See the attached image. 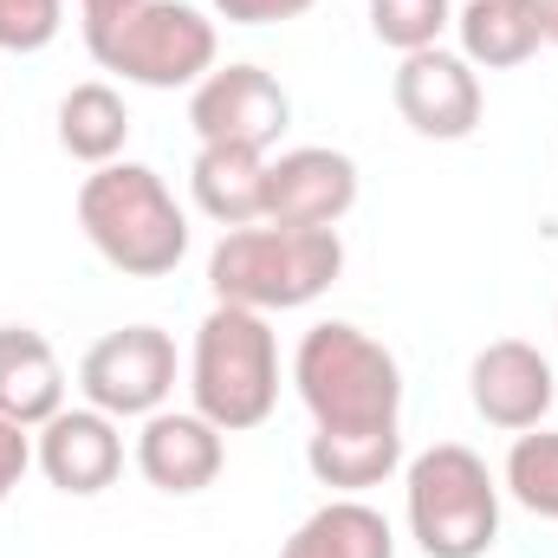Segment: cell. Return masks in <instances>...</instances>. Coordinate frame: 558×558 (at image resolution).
<instances>
[{"instance_id":"obj_1","label":"cell","mask_w":558,"mask_h":558,"mask_svg":"<svg viewBox=\"0 0 558 558\" xmlns=\"http://www.w3.org/2000/svg\"><path fill=\"white\" fill-rule=\"evenodd\" d=\"M292 390L312 435H397L403 428V364L384 338L351 318H318L292 351Z\"/></svg>"},{"instance_id":"obj_2","label":"cell","mask_w":558,"mask_h":558,"mask_svg":"<svg viewBox=\"0 0 558 558\" xmlns=\"http://www.w3.org/2000/svg\"><path fill=\"white\" fill-rule=\"evenodd\" d=\"M78 234L92 254L124 279H162L182 267L189 254V208L149 162H105L78 182Z\"/></svg>"},{"instance_id":"obj_3","label":"cell","mask_w":558,"mask_h":558,"mask_svg":"<svg viewBox=\"0 0 558 558\" xmlns=\"http://www.w3.org/2000/svg\"><path fill=\"white\" fill-rule=\"evenodd\" d=\"M344 274V234L338 228H228L208 254V292L215 305H247V312H299L325 299Z\"/></svg>"},{"instance_id":"obj_4","label":"cell","mask_w":558,"mask_h":558,"mask_svg":"<svg viewBox=\"0 0 558 558\" xmlns=\"http://www.w3.org/2000/svg\"><path fill=\"white\" fill-rule=\"evenodd\" d=\"M500 474L468 441H435L403 461V520L422 558H487L500 546Z\"/></svg>"},{"instance_id":"obj_5","label":"cell","mask_w":558,"mask_h":558,"mask_svg":"<svg viewBox=\"0 0 558 558\" xmlns=\"http://www.w3.org/2000/svg\"><path fill=\"white\" fill-rule=\"evenodd\" d=\"M189 410H202L221 435H247L279 410V338L267 312L208 305L189 351Z\"/></svg>"},{"instance_id":"obj_6","label":"cell","mask_w":558,"mask_h":558,"mask_svg":"<svg viewBox=\"0 0 558 558\" xmlns=\"http://www.w3.org/2000/svg\"><path fill=\"white\" fill-rule=\"evenodd\" d=\"M85 52L98 72L143 85V92H195L221 59L215 13L195 0H143L124 20L85 26Z\"/></svg>"},{"instance_id":"obj_7","label":"cell","mask_w":558,"mask_h":558,"mask_svg":"<svg viewBox=\"0 0 558 558\" xmlns=\"http://www.w3.org/2000/svg\"><path fill=\"white\" fill-rule=\"evenodd\" d=\"M78 397L118 422H143L156 410H169V397H175V338L162 325L105 331L78 357Z\"/></svg>"},{"instance_id":"obj_8","label":"cell","mask_w":558,"mask_h":558,"mask_svg":"<svg viewBox=\"0 0 558 558\" xmlns=\"http://www.w3.org/2000/svg\"><path fill=\"white\" fill-rule=\"evenodd\" d=\"M286 124H292V92L279 85L267 65H247V59L241 65H215L189 92V131H195V143L274 156Z\"/></svg>"},{"instance_id":"obj_9","label":"cell","mask_w":558,"mask_h":558,"mask_svg":"<svg viewBox=\"0 0 558 558\" xmlns=\"http://www.w3.org/2000/svg\"><path fill=\"white\" fill-rule=\"evenodd\" d=\"M390 105L397 118L428 143H461L481 131L487 118V92H481V72L448 52V46H428V52H410L397 59V78H390Z\"/></svg>"},{"instance_id":"obj_10","label":"cell","mask_w":558,"mask_h":558,"mask_svg":"<svg viewBox=\"0 0 558 558\" xmlns=\"http://www.w3.org/2000/svg\"><path fill=\"white\" fill-rule=\"evenodd\" d=\"M468 403H474V416L487 422V428H500V435L539 428L558 403L553 357H546L539 344H526V338H494V344H481L474 364H468Z\"/></svg>"},{"instance_id":"obj_11","label":"cell","mask_w":558,"mask_h":558,"mask_svg":"<svg viewBox=\"0 0 558 558\" xmlns=\"http://www.w3.org/2000/svg\"><path fill=\"white\" fill-rule=\"evenodd\" d=\"M357 162L331 143H299L267 156V221L279 228H338L357 208Z\"/></svg>"},{"instance_id":"obj_12","label":"cell","mask_w":558,"mask_h":558,"mask_svg":"<svg viewBox=\"0 0 558 558\" xmlns=\"http://www.w3.org/2000/svg\"><path fill=\"white\" fill-rule=\"evenodd\" d=\"M33 468L46 474V487H59L72 500L105 494L124 474V422L92 410V403L59 410L52 422L33 428Z\"/></svg>"},{"instance_id":"obj_13","label":"cell","mask_w":558,"mask_h":558,"mask_svg":"<svg viewBox=\"0 0 558 558\" xmlns=\"http://www.w3.org/2000/svg\"><path fill=\"white\" fill-rule=\"evenodd\" d=\"M131 461H137V474L156 494L189 500V494H202V487L221 481V468H228V435L202 416V410H156V416H143Z\"/></svg>"},{"instance_id":"obj_14","label":"cell","mask_w":558,"mask_h":558,"mask_svg":"<svg viewBox=\"0 0 558 558\" xmlns=\"http://www.w3.org/2000/svg\"><path fill=\"white\" fill-rule=\"evenodd\" d=\"M454 39L474 72H513L539 59L546 46V7L539 0H461L454 7Z\"/></svg>"},{"instance_id":"obj_15","label":"cell","mask_w":558,"mask_h":558,"mask_svg":"<svg viewBox=\"0 0 558 558\" xmlns=\"http://www.w3.org/2000/svg\"><path fill=\"white\" fill-rule=\"evenodd\" d=\"M65 410V364L33 325H0V416L39 428Z\"/></svg>"},{"instance_id":"obj_16","label":"cell","mask_w":558,"mask_h":558,"mask_svg":"<svg viewBox=\"0 0 558 558\" xmlns=\"http://www.w3.org/2000/svg\"><path fill=\"white\" fill-rule=\"evenodd\" d=\"M189 195L221 234L228 228H254V221H267V156L202 143L195 162H189Z\"/></svg>"},{"instance_id":"obj_17","label":"cell","mask_w":558,"mask_h":558,"mask_svg":"<svg viewBox=\"0 0 558 558\" xmlns=\"http://www.w3.org/2000/svg\"><path fill=\"white\" fill-rule=\"evenodd\" d=\"M279 558H397V533L364 494H331L318 513L292 526Z\"/></svg>"},{"instance_id":"obj_18","label":"cell","mask_w":558,"mask_h":558,"mask_svg":"<svg viewBox=\"0 0 558 558\" xmlns=\"http://www.w3.org/2000/svg\"><path fill=\"white\" fill-rule=\"evenodd\" d=\"M124 143H131V105H124L118 85L85 78V85H72V92L59 98V149H65L72 162L105 169V162L124 156Z\"/></svg>"},{"instance_id":"obj_19","label":"cell","mask_w":558,"mask_h":558,"mask_svg":"<svg viewBox=\"0 0 558 558\" xmlns=\"http://www.w3.org/2000/svg\"><path fill=\"white\" fill-rule=\"evenodd\" d=\"M305 468L331 494H371L390 474H403V428L397 435H312Z\"/></svg>"},{"instance_id":"obj_20","label":"cell","mask_w":558,"mask_h":558,"mask_svg":"<svg viewBox=\"0 0 558 558\" xmlns=\"http://www.w3.org/2000/svg\"><path fill=\"white\" fill-rule=\"evenodd\" d=\"M500 494L520 500L533 520H553L558 526V428H526L513 435L507 448V468H500Z\"/></svg>"},{"instance_id":"obj_21","label":"cell","mask_w":558,"mask_h":558,"mask_svg":"<svg viewBox=\"0 0 558 558\" xmlns=\"http://www.w3.org/2000/svg\"><path fill=\"white\" fill-rule=\"evenodd\" d=\"M448 26H454V0H371V33L397 59L441 46Z\"/></svg>"},{"instance_id":"obj_22","label":"cell","mask_w":558,"mask_h":558,"mask_svg":"<svg viewBox=\"0 0 558 558\" xmlns=\"http://www.w3.org/2000/svg\"><path fill=\"white\" fill-rule=\"evenodd\" d=\"M65 33V0H0V52H46Z\"/></svg>"},{"instance_id":"obj_23","label":"cell","mask_w":558,"mask_h":558,"mask_svg":"<svg viewBox=\"0 0 558 558\" xmlns=\"http://www.w3.org/2000/svg\"><path fill=\"white\" fill-rule=\"evenodd\" d=\"M202 7L228 26H286V20H305L318 0H202Z\"/></svg>"},{"instance_id":"obj_24","label":"cell","mask_w":558,"mask_h":558,"mask_svg":"<svg viewBox=\"0 0 558 558\" xmlns=\"http://www.w3.org/2000/svg\"><path fill=\"white\" fill-rule=\"evenodd\" d=\"M33 474V428H20V422L0 416V507L13 500V487Z\"/></svg>"},{"instance_id":"obj_25","label":"cell","mask_w":558,"mask_h":558,"mask_svg":"<svg viewBox=\"0 0 558 558\" xmlns=\"http://www.w3.org/2000/svg\"><path fill=\"white\" fill-rule=\"evenodd\" d=\"M131 7H143V0H78V20L85 26H105V20H124Z\"/></svg>"},{"instance_id":"obj_26","label":"cell","mask_w":558,"mask_h":558,"mask_svg":"<svg viewBox=\"0 0 558 558\" xmlns=\"http://www.w3.org/2000/svg\"><path fill=\"white\" fill-rule=\"evenodd\" d=\"M539 7H546V46L558 52V0H539Z\"/></svg>"},{"instance_id":"obj_27","label":"cell","mask_w":558,"mask_h":558,"mask_svg":"<svg viewBox=\"0 0 558 558\" xmlns=\"http://www.w3.org/2000/svg\"><path fill=\"white\" fill-rule=\"evenodd\" d=\"M553 331H558V312H553Z\"/></svg>"}]
</instances>
